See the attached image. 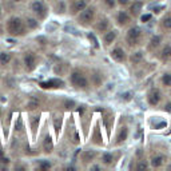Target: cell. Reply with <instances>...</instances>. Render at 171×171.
Listing matches in <instances>:
<instances>
[{
    "instance_id": "cell-16",
    "label": "cell",
    "mask_w": 171,
    "mask_h": 171,
    "mask_svg": "<svg viewBox=\"0 0 171 171\" xmlns=\"http://www.w3.org/2000/svg\"><path fill=\"white\" fill-rule=\"evenodd\" d=\"M142 7H143V4L140 3V1H134V4L130 8L131 13H132V15H138V13L140 12V10H142Z\"/></svg>"
},
{
    "instance_id": "cell-6",
    "label": "cell",
    "mask_w": 171,
    "mask_h": 171,
    "mask_svg": "<svg viewBox=\"0 0 171 171\" xmlns=\"http://www.w3.org/2000/svg\"><path fill=\"white\" fill-rule=\"evenodd\" d=\"M24 66H25V68H27L28 71H32L34 68H35V66H36V57H35V55L32 54V52L25 54V56H24Z\"/></svg>"
},
{
    "instance_id": "cell-33",
    "label": "cell",
    "mask_w": 171,
    "mask_h": 171,
    "mask_svg": "<svg viewBox=\"0 0 171 171\" xmlns=\"http://www.w3.org/2000/svg\"><path fill=\"white\" fill-rule=\"evenodd\" d=\"M165 110L167 111V112H171V102H170V103H167V104L165 106Z\"/></svg>"
},
{
    "instance_id": "cell-18",
    "label": "cell",
    "mask_w": 171,
    "mask_h": 171,
    "mask_svg": "<svg viewBox=\"0 0 171 171\" xmlns=\"http://www.w3.org/2000/svg\"><path fill=\"white\" fill-rule=\"evenodd\" d=\"M127 135H128V130H127L126 127H123L121 130V132H119V135H118V138H116V142L118 143H122V142H124V140L127 139Z\"/></svg>"
},
{
    "instance_id": "cell-28",
    "label": "cell",
    "mask_w": 171,
    "mask_h": 171,
    "mask_svg": "<svg viewBox=\"0 0 171 171\" xmlns=\"http://www.w3.org/2000/svg\"><path fill=\"white\" fill-rule=\"evenodd\" d=\"M136 168H138V170H147V168H149V165H147L146 162H140V163H138Z\"/></svg>"
},
{
    "instance_id": "cell-13",
    "label": "cell",
    "mask_w": 171,
    "mask_h": 171,
    "mask_svg": "<svg viewBox=\"0 0 171 171\" xmlns=\"http://www.w3.org/2000/svg\"><path fill=\"white\" fill-rule=\"evenodd\" d=\"M142 59H143V52L142 51L134 52V54L131 55V57H130V60H131V63L132 64H138L139 62H142Z\"/></svg>"
},
{
    "instance_id": "cell-11",
    "label": "cell",
    "mask_w": 171,
    "mask_h": 171,
    "mask_svg": "<svg viewBox=\"0 0 171 171\" xmlns=\"http://www.w3.org/2000/svg\"><path fill=\"white\" fill-rule=\"evenodd\" d=\"M165 162H166V158L163 155H156L151 159V166L152 167H160V166H163Z\"/></svg>"
},
{
    "instance_id": "cell-2",
    "label": "cell",
    "mask_w": 171,
    "mask_h": 171,
    "mask_svg": "<svg viewBox=\"0 0 171 171\" xmlns=\"http://www.w3.org/2000/svg\"><path fill=\"white\" fill-rule=\"evenodd\" d=\"M71 83L78 88H87L88 87V80L86 79V76L79 71H74L71 74Z\"/></svg>"
},
{
    "instance_id": "cell-25",
    "label": "cell",
    "mask_w": 171,
    "mask_h": 171,
    "mask_svg": "<svg viewBox=\"0 0 171 171\" xmlns=\"http://www.w3.org/2000/svg\"><path fill=\"white\" fill-rule=\"evenodd\" d=\"M162 83L167 87L171 86V74H165V75L162 76Z\"/></svg>"
},
{
    "instance_id": "cell-35",
    "label": "cell",
    "mask_w": 171,
    "mask_h": 171,
    "mask_svg": "<svg viewBox=\"0 0 171 171\" xmlns=\"http://www.w3.org/2000/svg\"><path fill=\"white\" fill-rule=\"evenodd\" d=\"M163 8H165L163 6H159V7H155V8H154V11H155V12H160V10H163Z\"/></svg>"
},
{
    "instance_id": "cell-27",
    "label": "cell",
    "mask_w": 171,
    "mask_h": 171,
    "mask_svg": "<svg viewBox=\"0 0 171 171\" xmlns=\"http://www.w3.org/2000/svg\"><path fill=\"white\" fill-rule=\"evenodd\" d=\"M39 167H40L41 170H48V168H51V163L48 160H40Z\"/></svg>"
},
{
    "instance_id": "cell-30",
    "label": "cell",
    "mask_w": 171,
    "mask_h": 171,
    "mask_svg": "<svg viewBox=\"0 0 171 171\" xmlns=\"http://www.w3.org/2000/svg\"><path fill=\"white\" fill-rule=\"evenodd\" d=\"M88 39H90V40H92V43H94V46H95V47H99L98 40H96V39H95V36L92 35V34H90V35H88Z\"/></svg>"
},
{
    "instance_id": "cell-26",
    "label": "cell",
    "mask_w": 171,
    "mask_h": 171,
    "mask_svg": "<svg viewBox=\"0 0 171 171\" xmlns=\"http://www.w3.org/2000/svg\"><path fill=\"white\" fill-rule=\"evenodd\" d=\"M162 24H163V27H165L166 29H171V16L165 18V19H163V22H162Z\"/></svg>"
},
{
    "instance_id": "cell-19",
    "label": "cell",
    "mask_w": 171,
    "mask_h": 171,
    "mask_svg": "<svg viewBox=\"0 0 171 171\" xmlns=\"http://www.w3.org/2000/svg\"><path fill=\"white\" fill-rule=\"evenodd\" d=\"M102 162H103L104 165H111V163L114 162V156H112V154H108V152L103 154V155H102Z\"/></svg>"
},
{
    "instance_id": "cell-1",
    "label": "cell",
    "mask_w": 171,
    "mask_h": 171,
    "mask_svg": "<svg viewBox=\"0 0 171 171\" xmlns=\"http://www.w3.org/2000/svg\"><path fill=\"white\" fill-rule=\"evenodd\" d=\"M7 31L10 32L11 35H24L25 34V27L24 23L20 18L12 16L8 22H7Z\"/></svg>"
},
{
    "instance_id": "cell-9",
    "label": "cell",
    "mask_w": 171,
    "mask_h": 171,
    "mask_svg": "<svg viewBox=\"0 0 171 171\" xmlns=\"http://www.w3.org/2000/svg\"><path fill=\"white\" fill-rule=\"evenodd\" d=\"M64 83L59 79H51L48 82H43L40 83V86L43 88H55V87H63Z\"/></svg>"
},
{
    "instance_id": "cell-31",
    "label": "cell",
    "mask_w": 171,
    "mask_h": 171,
    "mask_svg": "<svg viewBox=\"0 0 171 171\" xmlns=\"http://www.w3.org/2000/svg\"><path fill=\"white\" fill-rule=\"evenodd\" d=\"M151 18H152V16L150 15V13H147V15H143L142 16V22L146 23V22H149V20H151Z\"/></svg>"
},
{
    "instance_id": "cell-36",
    "label": "cell",
    "mask_w": 171,
    "mask_h": 171,
    "mask_svg": "<svg viewBox=\"0 0 171 171\" xmlns=\"http://www.w3.org/2000/svg\"><path fill=\"white\" fill-rule=\"evenodd\" d=\"M13 1H22V0H13Z\"/></svg>"
},
{
    "instance_id": "cell-4",
    "label": "cell",
    "mask_w": 171,
    "mask_h": 171,
    "mask_svg": "<svg viewBox=\"0 0 171 171\" xmlns=\"http://www.w3.org/2000/svg\"><path fill=\"white\" fill-rule=\"evenodd\" d=\"M94 16H95V10L86 7L79 15V22L83 23V24H88V23H91L94 20Z\"/></svg>"
},
{
    "instance_id": "cell-23",
    "label": "cell",
    "mask_w": 171,
    "mask_h": 171,
    "mask_svg": "<svg viewBox=\"0 0 171 171\" xmlns=\"http://www.w3.org/2000/svg\"><path fill=\"white\" fill-rule=\"evenodd\" d=\"M38 25H39V23L36 19H34V18H27V27H28V28L34 29V28H36Z\"/></svg>"
},
{
    "instance_id": "cell-15",
    "label": "cell",
    "mask_w": 171,
    "mask_h": 171,
    "mask_svg": "<svg viewBox=\"0 0 171 171\" xmlns=\"http://www.w3.org/2000/svg\"><path fill=\"white\" fill-rule=\"evenodd\" d=\"M118 22H119V24H127L130 22V16L127 15L124 11H122V12L118 13Z\"/></svg>"
},
{
    "instance_id": "cell-29",
    "label": "cell",
    "mask_w": 171,
    "mask_h": 171,
    "mask_svg": "<svg viewBox=\"0 0 171 171\" xmlns=\"http://www.w3.org/2000/svg\"><path fill=\"white\" fill-rule=\"evenodd\" d=\"M104 3L107 4V7H110V8H114L115 4H116V1H115V0H104Z\"/></svg>"
},
{
    "instance_id": "cell-14",
    "label": "cell",
    "mask_w": 171,
    "mask_h": 171,
    "mask_svg": "<svg viewBox=\"0 0 171 171\" xmlns=\"http://www.w3.org/2000/svg\"><path fill=\"white\" fill-rule=\"evenodd\" d=\"M171 59V46H166L162 51V60L163 62H167Z\"/></svg>"
},
{
    "instance_id": "cell-8",
    "label": "cell",
    "mask_w": 171,
    "mask_h": 171,
    "mask_svg": "<svg viewBox=\"0 0 171 171\" xmlns=\"http://www.w3.org/2000/svg\"><path fill=\"white\" fill-rule=\"evenodd\" d=\"M111 57L116 62H123L124 59H126V54H124V51L122 50V48L116 47L111 51Z\"/></svg>"
},
{
    "instance_id": "cell-24",
    "label": "cell",
    "mask_w": 171,
    "mask_h": 171,
    "mask_svg": "<svg viewBox=\"0 0 171 171\" xmlns=\"http://www.w3.org/2000/svg\"><path fill=\"white\" fill-rule=\"evenodd\" d=\"M107 27H108V22L106 19H103V20H100V23L98 24V27H96V28H98L99 32H104L106 29H107Z\"/></svg>"
},
{
    "instance_id": "cell-22",
    "label": "cell",
    "mask_w": 171,
    "mask_h": 171,
    "mask_svg": "<svg viewBox=\"0 0 171 171\" xmlns=\"http://www.w3.org/2000/svg\"><path fill=\"white\" fill-rule=\"evenodd\" d=\"M52 147H54V144H52L51 138H50V136H46V139H44V150L47 152H51V151H52Z\"/></svg>"
},
{
    "instance_id": "cell-7",
    "label": "cell",
    "mask_w": 171,
    "mask_h": 171,
    "mask_svg": "<svg viewBox=\"0 0 171 171\" xmlns=\"http://www.w3.org/2000/svg\"><path fill=\"white\" fill-rule=\"evenodd\" d=\"M160 98H162V94L158 88H154L151 92L149 94V102L151 106H156L160 102Z\"/></svg>"
},
{
    "instance_id": "cell-10",
    "label": "cell",
    "mask_w": 171,
    "mask_h": 171,
    "mask_svg": "<svg viewBox=\"0 0 171 171\" xmlns=\"http://www.w3.org/2000/svg\"><path fill=\"white\" fill-rule=\"evenodd\" d=\"M86 7H87V1H86V0H76L72 6V12L74 13L80 12V11L84 10Z\"/></svg>"
},
{
    "instance_id": "cell-21",
    "label": "cell",
    "mask_w": 171,
    "mask_h": 171,
    "mask_svg": "<svg viewBox=\"0 0 171 171\" xmlns=\"http://www.w3.org/2000/svg\"><path fill=\"white\" fill-rule=\"evenodd\" d=\"M160 41H162V38L160 36H152L151 40H150V47L151 48H156L159 44H160Z\"/></svg>"
},
{
    "instance_id": "cell-32",
    "label": "cell",
    "mask_w": 171,
    "mask_h": 171,
    "mask_svg": "<svg viewBox=\"0 0 171 171\" xmlns=\"http://www.w3.org/2000/svg\"><path fill=\"white\" fill-rule=\"evenodd\" d=\"M64 106H66L67 108H71V107H74V106H75V102H74V100H67L66 103H64Z\"/></svg>"
},
{
    "instance_id": "cell-3",
    "label": "cell",
    "mask_w": 171,
    "mask_h": 171,
    "mask_svg": "<svg viewBox=\"0 0 171 171\" xmlns=\"http://www.w3.org/2000/svg\"><path fill=\"white\" fill-rule=\"evenodd\" d=\"M140 36H142V29L139 27H132L127 32V41L130 44H138Z\"/></svg>"
},
{
    "instance_id": "cell-5",
    "label": "cell",
    "mask_w": 171,
    "mask_h": 171,
    "mask_svg": "<svg viewBox=\"0 0 171 171\" xmlns=\"http://www.w3.org/2000/svg\"><path fill=\"white\" fill-rule=\"evenodd\" d=\"M32 11H34V13H36V15L39 16V18H44L46 16V6L43 4V1H39V0H36V1H34L31 6Z\"/></svg>"
},
{
    "instance_id": "cell-20",
    "label": "cell",
    "mask_w": 171,
    "mask_h": 171,
    "mask_svg": "<svg viewBox=\"0 0 171 171\" xmlns=\"http://www.w3.org/2000/svg\"><path fill=\"white\" fill-rule=\"evenodd\" d=\"M96 156V152L95 151H86L83 154V160L84 162H91L92 159Z\"/></svg>"
},
{
    "instance_id": "cell-12",
    "label": "cell",
    "mask_w": 171,
    "mask_h": 171,
    "mask_svg": "<svg viewBox=\"0 0 171 171\" xmlns=\"http://www.w3.org/2000/svg\"><path fill=\"white\" fill-rule=\"evenodd\" d=\"M116 39V31H108L104 35V43L106 44H111L112 41Z\"/></svg>"
},
{
    "instance_id": "cell-34",
    "label": "cell",
    "mask_w": 171,
    "mask_h": 171,
    "mask_svg": "<svg viewBox=\"0 0 171 171\" xmlns=\"http://www.w3.org/2000/svg\"><path fill=\"white\" fill-rule=\"evenodd\" d=\"M128 1H130V0H118V3L122 4V6H126V4H128Z\"/></svg>"
},
{
    "instance_id": "cell-17",
    "label": "cell",
    "mask_w": 171,
    "mask_h": 171,
    "mask_svg": "<svg viewBox=\"0 0 171 171\" xmlns=\"http://www.w3.org/2000/svg\"><path fill=\"white\" fill-rule=\"evenodd\" d=\"M11 62L10 52H0V64H8Z\"/></svg>"
}]
</instances>
